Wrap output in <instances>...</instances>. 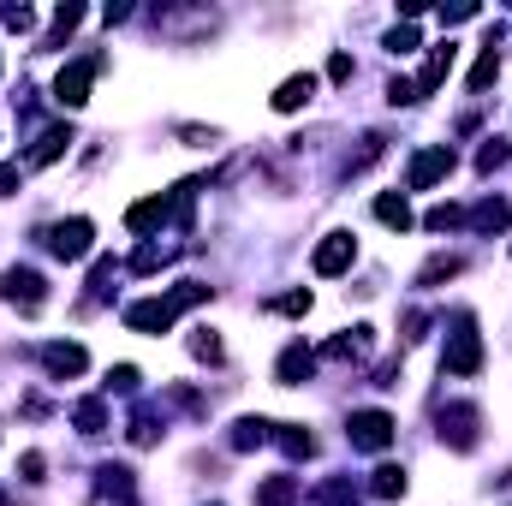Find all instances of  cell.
<instances>
[{
	"label": "cell",
	"instance_id": "obj_18",
	"mask_svg": "<svg viewBox=\"0 0 512 506\" xmlns=\"http://www.w3.org/2000/svg\"><path fill=\"white\" fill-rule=\"evenodd\" d=\"M376 221L393 227V233L411 227V203H405V191H382V197H376Z\"/></svg>",
	"mask_w": 512,
	"mask_h": 506
},
{
	"label": "cell",
	"instance_id": "obj_14",
	"mask_svg": "<svg viewBox=\"0 0 512 506\" xmlns=\"http://www.w3.org/2000/svg\"><path fill=\"white\" fill-rule=\"evenodd\" d=\"M310 370H316V352H310V346H286V352H280V364H274L280 387H298V381H310Z\"/></svg>",
	"mask_w": 512,
	"mask_h": 506
},
{
	"label": "cell",
	"instance_id": "obj_3",
	"mask_svg": "<svg viewBox=\"0 0 512 506\" xmlns=\"http://www.w3.org/2000/svg\"><path fill=\"white\" fill-rule=\"evenodd\" d=\"M42 245H48V256H60V262H84V256L96 251V227L84 215H72V221H54L42 233Z\"/></svg>",
	"mask_w": 512,
	"mask_h": 506
},
{
	"label": "cell",
	"instance_id": "obj_43",
	"mask_svg": "<svg viewBox=\"0 0 512 506\" xmlns=\"http://www.w3.org/2000/svg\"><path fill=\"white\" fill-rule=\"evenodd\" d=\"M18 191V167H0V197H12Z\"/></svg>",
	"mask_w": 512,
	"mask_h": 506
},
{
	"label": "cell",
	"instance_id": "obj_19",
	"mask_svg": "<svg viewBox=\"0 0 512 506\" xmlns=\"http://www.w3.org/2000/svg\"><path fill=\"white\" fill-rule=\"evenodd\" d=\"M256 506H298V477H262Z\"/></svg>",
	"mask_w": 512,
	"mask_h": 506
},
{
	"label": "cell",
	"instance_id": "obj_31",
	"mask_svg": "<svg viewBox=\"0 0 512 506\" xmlns=\"http://www.w3.org/2000/svg\"><path fill=\"white\" fill-rule=\"evenodd\" d=\"M191 358L221 364V340H215V328H197V334H191Z\"/></svg>",
	"mask_w": 512,
	"mask_h": 506
},
{
	"label": "cell",
	"instance_id": "obj_6",
	"mask_svg": "<svg viewBox=\"0 0 512 506\" xmlns=\"http://www.w3.org/2000/svg\"><path fill=\"white\" fill-rule=\"evenodd\" d=\"M346 441H352L358 453H387V441H393V417H387V411H376V405L352 411V423H346Z\"/></svg>",
	"mask_w": 512,
	"mask_h": 506
},
{
	"label": "cell",
	"instance_id": "obj_25",
	"mask_svg": "<svg viewBox=\"0 0 512 506\" xmlns=\"http://www.w3.org/2000/svg\"><path fill=\"white\" fill-rule=\"evenodd\" d=\"M78 24H84V6H60V12H54V30L42 36V48H60V42H66Z\"/></svg>",
	"mask_w": 512,
	"mask_h": 506
},
{
	"label": "cell",
	"instance_id": "obj_20",
	"mask_svg": "<svg viewBox=\"0 0 512 506\" xmlns=\"http://www.w3.org/2000/svg\"><path fill=\"white\" fill-rule=\"evenodd\" d=\"M370 495L376 501H399L405 495V465H376L370 471Z\"/></svg>",
	"mask_w": 512,
	"mask_h": 506
},
{
	"label": "cell",
	"instance_id": "obj_21",
	"mask_svg": "<svg viewBox=\"0 0 512 506\" xmlns=\"http://www.w3.org/2000/svg\"><path fill=\"white\" fill-rule=\"evenodd\" d=\"M72 423H78V435H102L108 429V405L102 399H78L72 405Z\"/></svg>",
	"mask_w": 512,
	"mask_h": 506
},
{
	"label": "cell",
	"instance_id": "obj_10",
	"mask_svg": "<svg viewBox=\"0 0 512 506\" xmlns=\"http://www.w3.org/2000/svg\"><path fill=\"white\" fill-rule=\"evenodd\" d=\"M310 262H316V274H328V280H334V274H346V268L358 262V239H352V233H328V239L316 245Z\"/></svg>",
	"mask_w": 512,
	"mask_h": 506
},
{
	"label": "cell",
	"instance_id": "obj_11",
	"mask_svg": "<svg viewBox=\"0 0 512 506\" xmlns=\"http://www.w3.org/2000/svg\"><path fill=\"white\" fill-rule=\"evenodd\" d=\"M66 149H72V126H48L30 149H24V167H54Z\"/></svg>",
	"mask_w": 512,
	"mask_h": 506
},
{
	"label": "cell",
	"instance_id": "obj_38",
	"mask_svg": "<svg viewBox=\"0 0 512 506\" xmlns=\"http://www.w3.org/2000/svg\"><path fill=\"white\" fill-rule=\"evenodd\" d=\"M42 471H48L42 453H24V459H18V477H24V483H42Z\"/></svg>",
	"mask_w": 512,
	"mask_h": 506
},
{
	"label": "cell",
	"instance_id": "obj_17",
	"mask_svg": "<svg viewBox=\"0 0 512 506\" xmlns=\"http://www.w3.org/2000/svg\"><path fill=\"white\" fill-rule=\"evenodd\" d=\"M364 352H370V328H352V334H334L328 340V358L334 364H358Z\"/></svg>",
	"mask_w": 512,
	"mask_h": 506
},
{
	"label": "cell",
	"instance_id": "obj_34",
	"mask_svg": "<svg viewBox=\"0 0 512 506\" xmlns=\"http://www.w3.org/2000/svg\"><path fill=\"white\" fill-rule=\"evenodd\" d=\"M137 370H131V364H120V370H108V393H137Z\"/></svg>",
	"mask_w": 512,
	"mask_h": 506
},
{
	"label": "cell",
	"instance_id": "obj_22",
	"mask_svg": "<svg viewBox=\"0 0 512 506\" xmlns=\"http://www.w3.org/2000/svg\"><path fill=\"white\" fill-rule=\"evenodd\" d=\"M274 429H280L274 441L286 447V459H310V453H316V435H310V429H298V423H274Z\"/></svg>",
	"mask_w": 512,
	"mask_h": 506
},
{
	"label": "cell",
	"instance_id": "obj_29",
	"mask_svg": "<svg viewBox=\"0 0 512 506\" xmlns=\"http://www.w3.org/2000/svg\"><path fill=\"white\" fill-rule=\"evenodd\" d=\"M495 78H501V54H495V42H489V54L471 66V90H489Z\"/></svg>",
	"mask_w": 512,
	"mask_h": 506
},
{
	"label": "cell",
	"instance_id": "obj_27",
	"mask_svg": "<svg viewBox=\"0 0 512 506\" xmlns=\"http://www.w3.org/2000/svg\"><path fill=\"white\" fill-rule=\"evenodd\" d=\"M96 477H102V495H114V501L131 506V471H126V465H102Z\"/></svg>",
	"mask_w": 512,
	"mask_h": 506
},
{
	"label": "cell",
	"instance_id": "obj_13",
	"mask_svg": "<svg viewBox=\"0 0 512 506\" xmlns=\"http://www.w3.org/2000/svg\"><path fill=\"white\" fill-rule=\"evenodd\" d=\"M310 96H316V78H310V72H292V78L274 90V114H298V108H310Z\"/></svg>",
	"mask_w": 512,
	"mask_h": 506
},
{
	"label": "cell",
	"instance_id": "obj_1",
	"mask_svg": "<svg viewBox=\"0 0 512 506\" xmlns=\"http://www.w3.org/2000/svg\"><path fill=\"white\" fill-rule=\"evenodd\" d=\"M203 298H209V286H203V280H185V286H173L167 298L126 304V328H131V334H167V328H173V316H179V310H191V304H203Z\"/></svg>",
	"mask_w": 512,
	"mask_h": 506
},
{
	"label": "cell",
	"instance_id": "obj_16",
	"mask_svg": "<svg viewBox=\"0 0 512 506\" xmlns=\"http://www.w3.org/2000/svg\"><path fill=\"white\" fill-rule=\"evenodd\" d=\"M262 441H274V423L268 417H239L233 423V453H256Z\"/></svg>",
	"mask_w": 512,
	"mask_h": 506
},
{
	"label": "cell",
	"instance_id": "obj_5",
	"mask_svg": "<svg viewBox=\"0 0 512 506\" xmlns=\"http://www.w3.org/2000/svg\"><path fill=\"white\" fill-rule=\"evenodd\" d=\"M477 435H483V411H477L471 399H453V405L441 411V441H447L453 453H471Z\"/></svg>",
	"mask_w": 512,
	"mask_h": 506
},
{
	"label": "cell",
	"instance_id": "obj_4",
	"mask_svg": "<svg viewBox=\"0 0 512 506\" xmlns=\"http://www.w3.org/2000/svg\"><path fill=\"white\" fill-rule=\"evenodd\" d=\"M0 298H6L12 310L36 316V310L48 304V280H42L36 268H6V274H0Z\"/></svg>",
	"mask_w": 512,
	"mask_h": 506
},
{
	"label": "cell",
	"instance_id": "obj_37",
	"mask_svg": "<svg viewBox=\"0 0 512 506\" xmlns=\"http://www.w3.org/2000/svg\"><path fill=\"white\" fill-rule=\"evenodd\" d=\"M399 328H405V340H423V334H429V310H405Z\"/></svg>",
	"mask_w": 512,
	"mask_h": 506
},
{
	"label": "cell",
	"instance_id": "obj_30",
	"mask_svg": "<svg viewBox=\"0 0 512 506\" xmlns=\"http://www.w3.org/2000/svg\"><path fill=\"white\" fill-rule=\"evenodd\" d=\"M459 221H465V209H453V203H435V209L423 215V227H429V233H447V227H459Z\"/></svg>",
	"mask_w": 512,
	"mask_h": 506
},
{
	"label": "cell",
	"instance_id": "obj_7",
	"mask_svg": "<svg viewBox=\"0 0 512 506\" xmlns=\"http://www.w3.org/2000/svg\"><path fill=\"white\" fill-rule=\"evenodd\" d=\"M96 72H102V60H96V54L72 60V66L54 78V102H60V108H84V102H90V84H96Z\"/></svg>",
	"mask_w": 512,
	"mask_h": 506
},
{
	"label": "cell",
	"instance_id": "obj_33",
	"mask_svg": "<svg viewBox=\"0 0 512 506\" xmlns=\"http://www.w3.org/2000/svg\"><path fill=\"white\" fill-rule=\"evenodd\" d=\"M382 48H387V54H411V48H417V30H411V24H393Z\"/></svg>",
	"mask_w": 512,
	"mask_h": 506
},
{
	"label": "cell",
	"instance_id": "obj_24",
	"mask_svg": "<svg viewBox=\"0 0 512 506\" xmlns=\"http://www.w3.org/2000/svg\"><path fill=\"white\" fill-rule=\"evenodd\" d=\"M126 435H131V447H155V441H161V423H155V411H149V405H137V411H131Z\"/></svg>",
	"mask_w": 512,
	"mask_h": 506
},
{
	"label": "cell",
	"instance_id": "obj_12",
	"mask_svg": "<svg viewBox=\"0 0 512 506\" xmlns=\"http://www.w3.org/2000/svg\"><path fill=\"white\" fill-rule=\"evenodd\" d=\"M453 54H459L453 42H435V48H429V60H423V72H417V102L441 90V78L453 72Z\"/></svg>",
	"mask_w": 512,
	"mask_h": 506
},
{
	"label": "cell",
	"instance_id": "obj_41",
	"mask_svg": "<svg viewBox=\"0 0 512 506\" xmlns=\"http://www.w3.org/2000/svg\"><path fill=\"white\" fill-rule=\"evenodd\" d=\"M387 102H417V84H405V78H393V84H387Z\"/></svg>",
	"mask_w": 512,
	"mask_h": 506
},
{
	"label": "cell",
	"instance_id": "obj_2",
	"mask_svg": "<svg viewBox=\"0 0 512 506\" xmlns=\"http://www.w3.org/2000/svg\"><path fill=\"white\" fill-rule=\"evenodd\" d=\"M447 376H477L483 370V334H477V316L471 310H459L453 316V334H447Z\"/></svg>",
	"mask_w": 512,
	"mask_h": 506
},
{
	"label": "cell",
	"instance_id": "obj_39",
	"mask_svg": "<svg viewBox=\"0 0 512 506\" xmlns=\"http://www.w3.org/2000/svg\"><path fill=\"white\" fill-rule=\"evenodd\" d=\"M0 18H6V30H30V24H36V12H30V6H6Z\"/></svg>",
	"mask_w": 512,
	"mask_h": 506
},
{
	"label": "cell",
	"instance_id": "obj_9",
	"mask_svg": "<svg viewBox=\"0 0 512 506\" xmlns=\"http://www.w3.org/2000/svg\"><path fill=\"white\" fill-rule=\"evenodd\" d=\"M42 370L54 381H72V376L90 370V352H84L78 340H48V346H42Z\"/></svg>",
	"mask_w": 512,
	"mask_h": 506
},
{
	"label": "cell",
	"instance_id": "obj_35",
	"mask_svg": "<svg viewBox=\"0 0 512 506\" xmlns=\"http://www.w3.org/2000/svg\"><path fill=\"white\" fill-rule=\"evenodd\" d=\"M108 286H114V262H96V274H90V298H108Z\"/></svg>",
	"mask_w": 512,
	"mask_h": 506
},
{
	"label": "cell",
	"instance_id": "obj_26",
	"mask_svg": "<svg viewBox=\"0 0 512 506\" xmlns=\"http://www.w3.org/2000/svg\"><path fill=\"white\" fill-rule=\"evenodd\" d=\"M459 268H465V262H459V256H429V262H423V268H417V286H441V280H453V274H459Z\"/></svg>",
	"mask_w": 512,
	"mask_h": 506
},
{
	"label": "cell",
	"instance_id": "obj_15",
	"mask_svg": "<svg viewBox=\"0 0 512 506\" xmlns=\"http://www.w3.org/2000/svg\"><path fill=\"white\" fill-rule=\"evenodd\" d=\"M465 221H471L477 233H507V227H512V203H501V197H483Z\"/></svg>",
	"mask_w": 512,
	"mask_h": 506
},
{
	"label": "cell",
	"instance_id": "obj_28",
	"mask_svg": "<svg viewBox=\"0 0 512 506\" xmlns=\"http://www.w3.org/2000/svg\"><path fill=\"white\" fill-rule=\"evenodd\" d=\"M512 161V143L507 137H489L483 149H477V173H495V167H507Z\"/></svg>",
	"mask_w": 512,
	"mask_h": 506
},
{
	"label": "cell",
	"instance_id": "obj_36",
	"mask_svg": "<svg viewBox=\"0 0 512 506\" xmlns=\"http://www.w3.org/2000/svg\"><path fill=\"white\" fill-rule=\"evenodd\" d=\"M274 310L280 316H304L310 310V292H286V298H274Z\"/></svg>",
	"mask_w": 512,
	"mask_h": 506
},
{
	"label": "cell",
	"instance_id": "obj_42",
	"mask_svg": "<svg viewBox=\"0 0 512 506\" xmlns=\"http://www.w3.org/2000/svg\"><path fill=\"white\" fill-rule=\"evenodd\" d=\"M465 18H477V6H471V0H465V6H447V12H441V24H465Z\"/></svg>",
	"mask_w": 512,
	"mask_h": 506
},
{
	"label": "cell",
	"instance_id": "obj_8",
	"mask_svg": "<svg viewBox=\"0 0 512 506\" xmlns=\"http://www.w3.org/2000/svg\"><path fill=\"white\" fill-rule=\"evenodd\" d=\"M447 173H453V149H447V143H429V149H417V155H411L405 185H411V191H429V185H441Z\"/></svg>",
	"mask_w": 512,
	"mask_h": 506
},
{
	"label": "cell",
	"instance_id": "obj_40",
	"mask_svg": "<svg viewBox=\"0 0 512 506\" xmlns=\"http://www.w3.org/2000/svg\"><path fill=\"white\" fill-rule=\"evenodd\" d=\"M328 78L346 84V78H352V54H334V60H328Z\"/></svg>",
	"mask_w": 512,
	"mask_h": 506
},
{
	"label": "cell",
	"instance_id": "obj_23",
	"mask_svg": "<svg viewBox=\"0 0 512 506\" xmlns=\"http://www.w3.org/2000/svg\"><path fill=\"white\" fill-rule=\"evenodd\" d=\"M352 501H358V483H352V477H328V483L310 495V506H352Z\"/></svg>",
	"mask_w": 512,
	"mask_h": 506
},
{
	"label": "cell",
	"instance_id": "obj_32",
	"mask_svg": "<svg viewBox=\"0 0 512 506\" xmlns=\"http://www.w3.org/2000/svg\"><path fill=\"white\" fill-rule=\"evenodd\" d=\"M167 256H173V251H167V245H143V251L131 256V274H155V268H161Z\"/></svg>",
	"mask_w": 512,
	"mask_h": 506
}]
</instances>
